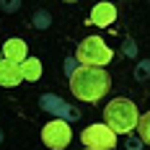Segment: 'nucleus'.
Masks as SVG:
<instances>
[{"instance_id":"39448f33","label":"nucleus","mask_w":150,"mask_h":150,"mask_svg":"<svg viewBox=\"0 0 150 150\" xmlns=\"http://www.w3.org/2000/svg\"><path fill=\"white\" fill-rule=\"evenodd\" d=\"M80 140L91 150H114L117 148V135L106 124H91V127H86Z\"/></svg>"},{"instance_id":"423d86ee","label":"nucleus","mask_w":150,"mask_h":150,"mask_svg":"<svg viewBox=\"0 0 150 150\" xmlns=\"http://www.w3.org/2000/svg\"><path fill=\"white\" fill-rule=\"evenodd\" d=\"M117 21V8L111 3H96L93 11H91V23L98 26V29H106Z\"/></svg>"},{"instance_id":"9b49d317","label":"nucleus","mask_w":150,"mask_h":150,"mask_svg":"<svg viewBox=\"0 0 150 150\" xmlns=\"http://www.w3.org/2000/svg\"><path fill=\"white\" fill-rule=\"evenodd\" d=\"M67 3H75V0H67Z\"/></svg>"},{"instance_id":"ddd939ff","label":"nucleus","mask_w":150,"mask_h":150,"mask_svg":"<svg viewBox=\"0 0 150 150\" xmlns=\"http://www.w3.org/2000/svg\"><path fill=\"white\" fill-rule=\"evenodd\" d=\"M86 150H91V148H86Z\"/></svg>"},{"instance_id":"20e7f679","label":"nucleus","mask_w":150,"mask_h":150,"mask_svg":"<svg viewBox=\"0 0 150 150\" xmlns=\"http://www.w3.org/2000/svg\"><path fill=\"white\" fill-rule=\"evenodd\" d=\"M73 140V132H70V124L62 119H52L49 124L42 127V142H44L49 150H65Z\"/></svg>"},{"instance_id":"0eeeda50","label":"nucleus","mask_w":150,"mask_h":150,"mask_svg":"<svg viewBox=\"0 0 150 150\" xmlns=\"http://www.w3.org/2000/svg\"><path fill=\"white\" fill-rule=\"evenodd\" d=\"M0 54H3V60L21 65V62L29 57V49H26V42L23 39H8L5 44L0 47Z\"/></svg>"},{"instance_id":"1a4fd4ad","label":"nucleus","mask_w":150,"mask_h":150,"mask_svg":"<svg viewBox=\"0 0 150 150\" xmlns=\"http://www.w3.org/2000/svg\"><path fill=\"white\" fill-rule=\"evenodd\" d=\"M21 75H23V80L36 83L42 78V62L36 60V57H26V60L21 62Z\"/></svg>"},{"instance_id":"f8f14e48","label":"nucleus","mask_w":150,"mask_h":150,"mask_svg":"<svg viewBox=\"0 0 150 150\" xmlns=\"http://www.w3.org/2000/svg\"><path fill=\"white\" fill-rule=\"evenodd\" d=\"M0 60H3V54H0Z\"/></svg>"},{"instance_id":"7ed1b4c3","label":"nucleus","mask_w":150,"mask_h":150,"mask_svg":"<svg viewBox=\"0 0 150 150\" xmlns=\"http://www.w3.org/2000/svg\"><path fill=\"white\" fill-rule=\"evenodd\" d=\"M75 60L80 62V65H88V67H104L111 62V49L104 44V39L101 36H88V39H83L78 49H75Z\"/></svg>"},{"instance_id":"6e6552de","label":"nucleus","mask_w":150,"mask_h":150,"mask_svg":"<svg viewBox=\"0 0 150 150\" xmlns=\"http://www.w3.org/2000/svg\"><path fill=\"white\" fill-rule=\"evenodd\" d=\"M18 83H23L21 65L8 62V60H0V86H3V88H16Z\"/></svg>"},{"instance_id":"9d476101","label":"nucleus","mask_w":150,"mask_h":150,"mask_svg":"<svg viewBox=\"0 0 150 150\" xmlns=\"http://www.w3.org/2000/svg\"><path fill=\"white\" fill-rule=\"evenodd\" d=\"M148 124H150V114H140V117H137V132H140V140H142V142H145V145H148L150 142V132H148Z\"/></svg>"},{"instance_id":"f03ea898","label":"nucleus","mask_w":150,"mask_h":150,"mask_svg":"<svg viewBox=\"0 0 150 150\" xmlns=\"http://www.w3.org/2000/svg\"><path fill=\"white\" fill-rule=\"evenodd\" d=\"M137 106L129 98H111V104H106L104 109V124L114 132V135H129L137 124Z\"/></svg>"},{"instance_id":"f257e3e1","label":"nucleus","mask_w":150,"mask_h":150,"mask_svg":"<svg viewBox=\"0 0 150 150\" xmlns=\"http://www.w3.org/2000/svg\"><path fill=\"white\" fill-rule=\"evenodd\" d=\"M70 91L75 98L86 104H98L106 93L111 91V75L104 67H88L80 65L70 73Z\"/></svg>"}]
</instances>
